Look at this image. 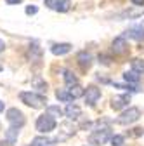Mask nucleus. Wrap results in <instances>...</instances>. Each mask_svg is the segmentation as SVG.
I'll return each mask as SVG.
<instances>
[{"label": "nucleus", "instance_id": "f257e3e1", "mask_svg": "<svg viewBox=\"0 0 144 146\" xmlns=\"http://www.w3.org/2000/svg\"><path fill=\"white\" fill-rule=\"evenodd\" d=\"M19 99L26 104V106H30V108H44L45 106V103H47V98L45 96H42V94H35V92H28V90H24V92H21L19 94Z\"/></svg>", "mask_w": 144, "mask_h": 146}, {"label": "nucleus", "instance_id": "f03ea898", "mask_svg": "<svg viewBox=\"0 0 144 146\" xmlns=\"http://www.w3.org/2000/svg\"><path fill=\"white\" fill-rule=\"evenodd\" d=\"M54 129H56V117H52L49 111L44 113V115H40L37 118V131L38 132L47 134V132H50Z\"/></svg>", "mask_w": 144, "mask_h": 146}, {"label": "nucleus", "instance_id": "7ed1b4c3", "mask_svg": "<svg viewBox=\"0 0 144 146\" xmlns=\"http://www.w3.org/2000/svg\"><path fill=\"white\" fill-rule=\"evenodd\" d=\"M139 118H141V110L135 108V106H130L129 110H125V111L116 118V123H120V125H130V123L137 122Z\"/></svg>", "mask_w": 144, "mask_h": 146}, {"label": "nucleus", "instance_id": "20e7f679", "mask_svg": "<svg viewBox=\"0 0 144 146\" xmlns=\"http://www.w3.org/2000/svg\"><path fill=\"white\" fill-rule=\"evenodd\" d=\"M108 139H111L110 129H99V131H96V132H92L90 136H89V143L94 144V146H101V144H104Z\"/></svg>", "mask_w": 144, "mask_h": 146}, {"label": "nucleus", "instance_id": "39448f33", "mask_svg": "<svg viewBox=\"0 0 144 146\" xmlns=\"http://www.w3.org/2000/svg\"><path fill=\"white\" fill-rule=\"evenodd\" d=\"M7 122L14 127H23L26 118H24L23 111H19L17 108H11V110H7Z\"/></svg>", "mask_w": 144, "mask_h": 146}, {"label": "nucleus", "instance_id": "423d86ee", "mask_svg": "<svg viewBox=\"0 0 144 146\" xmlns=\"http://www.w3.org/2000/svg\"><path fill=\"white\" fill-rule=\"evenodd\" d=\"M129 50V45H127V40H125V36H116L111 44V52L115 56H122Z\"/></svg>", "mask_w": 144, "mask_h": 146}, {"label": "nucleus", "instance_id": "0eeeda50", "mask_svg": "<svg viewBox=\"0 0 144 146\" xmlns=\"http://www.w3.org/2000/svg\"><path fill=\"white\" fill-rule=\"evenodd\" d=\"M99 98H101V89H97L96 85H89L85 89V103L89 106H94Z\"/></svg>", "mask_w": 144, "mask_h": 146}, {"label": "nucleus", "instance_id": "6e6552de", "mask_svg": "<svg viewBox=\"0 0 144 146\" xmlns=\"http://www.w3.org/2000/svg\"><path fill=\"white\" fill-rule=\"evenodd\" d=\"M77 61H78V64H80L83 70H89V68L92 66V54L87 52V50H82V52H78Z\"/></svg>", "mask_w": 144, "mask_h": 146}, {"label": "nucleus", "instance_id": "1a4fd4ad", "mask_svg": "<svg viewBox=\"0 0 144 146\" xmlns=\"http://www.w3.org/2000/svg\"><path fill=\"white\" fill-rule=\"evenodd\" d=\"M129 103H130V96H116L111 99V108L118 111V110L129 106Z\"/></svg>", "mask_w": 144, "mask_h": 146}, {"label": "nucleus", "instance_id": "9d476101", "mask_svg": "<svg viewBox=\"0 0 144 146\" xmlns=\"http://www.w3.org/2000/svg\"><path fill=\"white\" fill-rule=\"evenodd\" d=\"M61 134H59V137H57V141H63V139H68L69 136H73L75 132H77V129H75V125H71L69 122H64L63 125H61Z\"/></svg>", "mask_w": 144, "mask_h": 146}, {"label": "nucleus", "instance_id": "9b49d317", "mask_svg": "<svg viewBox=\"0 0 144 146\" xmlns=\"http://www.w3.org/2000/svg\"><path fill=\"white\" fill-rule=\"evenodd\" d=\"M127 35L130 38H135V40H142L144 38V25H135V26H130L127 30Z\"/></svg>", "mask_w": 144, "mask_h": 146}, {"label": "nucleus", "instance_id": "f8f14e48", "mask_svg": "<svg viewBox=\"0 0 144 146\" xmlns=\"http://www.w3.org/2000/svg\"><path fill=\"white\" fill-rule=\"evenodd\" d=\"M64 113H66V117H68L69 120H77V118L82 117V110H80V106H77V104H68L66 110H64Z\"/></svg>", "mask_w": 144, "mask_h": 146}, {"label": "nucleus", "instance_id": "ddd939ff", "mask_svg": "<svg viewBox=\"0 0 144 146\" xmlns=\"http://www.w3.org/2000/svg\"><path fill=\"white\" fill-rule=\"evenodd\" d=\"M69 50H71V44H54L50 47V52L54 56H64Z\"/></svg>", "mask_w": 144, "mask_h": 146}, {"label": "nucleus", "instance_id": "4468645a", "mask_svg": "<svg viewBox=\"0 0 144 146\" xmlns=\"http://www.w3.org/2000/svg\"><path fill=\"white\" fill-rule=\"evenodd\" d=\"M57 143V139H52V137H45V136H38L31 141V146H54Z\"/></svg>", "mask_w": 144, "mask_h": 146}, {"label": "nucleus", "instance_id": "2eb2a0df", "mask_svg": "<svg viewBox=\"0 0 144 146\" xmlns=\"http://www.w3.org/2000/svg\"><path fill=\"white\" fill-rule=\"evenodd\" d=\"M123 78H125V82L134 84V85H137V84L141 82V75H139V71H135V70H132V71H125V73H123Z\"/></svg>", "mask_w": 144, "mask_h": 146}, {"label": "nucleus", "instance_id": "dca6fc26", "mask_svg": "<svg viewBox=\"0 0 144 146\" xmlns=\"http://www.w3.org/2000/svg\"><path fill=\"white\" fill-rule=\"evenodd\" d=\"M69 94H71V98L73 99H78V98H82V96H85V89L82 87V85H78V84H75V85H69Z\"/></svg>", "mask_w": 144, "mask_h": 146}, {"label": "nucleus", "instance_id": "f3484780", "mask_svg": "<svg viewBox=\"0 0 144 146\" xmlns=\"http://www.w3.org/2000/svg\"><path fill=\"white\" fill-rule=\"evenodd\" d=\"M17 129H19V127H11V129H7L5 131V139L7 141H11V143H16L17 141V136H19V131H17Z\"/></svg>", "mask_w": 144, "mask_h": 146}, {"label": "nucleus", "instance_id": "a211bd4d", "mask_svg": "<svg viewBox=\"0 0 144 146\" xmlns=\"http://www.w3.org/2000/svg\"><path fill=\"white\" fill-rule=\"evenodd\" d=\"M56 98L59 99V101H63V103H69L71 99V94H69V90H64V89H57L56 90Z\"/></svg>", "mask_w": 144, "mask_h": 146}, {"label": "nucleus", "instance_id": "6ab92c4d", "mask_svg": "<svg viewBox=\"0 0 144 146\" xmlns=\"http://www.w3.org/2000/svg\"><path fill=\"white\" fill-rule=\"evenodd\" d=\"M64 82H66V85H75V84H78V78H77V75L73 71H69V70H64Z\"/></svg>", "mask_w": 144, "mask_h": 146}, {"label": "nucleus", "instance_id": "aec40b11", "mask_svg": "<svg viewBox=\"0 0 144 146\" xmlns=\"http://www.w3.org/2000/svg\"><path fill=\"white\" fill-rule=\"evenodd\" d=\"M130 66H132V70H135V71H139V73H144V59L134 58V59L130 61Z\"/></svg>", "mask_w": 144, "mask_h": 146}, {"label": "nucleus", "instance_id": "412c9836", "mask_svg": "<svg viewBox=\"0 0 144 146\" xmlns=\"http://www.w3.org/2000/svg\"><path fill=\"white\" fill-rule=\"evenodd\" d=\"M31 85L35 87V89H38V90H47V84H45V80H42L40 77H35L33 80H31Z\"/></svg>", "mask_w": 144, "mask_h": 146}, {"label": "nucleus", "instance_id": "4be33fe9", "mask_svg": "<svg viewBox=\"0 0 144 146\" xmlns=\"http://www.w3.org/2000/svg\"><path fill=\"white\" fill-rule=\"evenodd\" d=\"M47 111H49L52 117H56V118H57V117H59V118L63 117V110H61L59 106H54V104H52V106H49V108H47Z\"/></svg>", "mask_w": 144, "mask_h": 146}, {"label": "nucleus", "instance_id": "5701e85b", "mask_svg": "<svg viewBox=\"0 0 144 146\" xmlns=\"http://www.w3.org/2000/svg\"><path fill=\"white\" fill-rule=\"evenodd\" d=\"M111 146H122L123 144V141H125V137L123 136H120V134H116V136H111Z\"/></svg>", "mask_w": 144, "mask_h": 146}, {"label": "nucleus", "instance_id": "b1692460", "mask_svg": "<svg viewBox=\"0 0 144 146\" xmlns=\"http://www.w3.org/2000/svg\"><path fill=\"white\" fill-rule=\"evenodd\" d=\"M69 5H71V2L69 0H61V4L57 5V12H66V11H69Z\"/></svg>", "mask_w": 144, "mask_h": 146}, {"label": "nucleus", "instance_id": "393cba45", "mask_svg": "<svg viewBox=\"0 0 144 146\" xmlns=\"http://www.w3.org/2000/svg\"><path fill=\"white\" fill-rule=\"evenodd\" d=\"M59 4H61V0H45V5H47L49 9H54V11L57 9Z\"/></svg>", "mask_w": 144, "mask_h": 146}, {"label": "nucleus", "instance_id": "a878e982", "mask_svg": "<svg viewBox=\"0 0 144 146\" xmlns=\"http://www.w3.org/2000/svg\"><path fill=\"white\" fill-rule=\"evenodd\" d=\"M37 12H38V7H35V5H28V7H26V14H28V16L37 14Z\"/></svg>", "mask_w": 144, "mask_h": 146}, {"label": "nucleus", "instance_id": "bb28decb", "mask_svg": "<svg viewBox=\"0 0 144 146\" xmlns=\"http://www.w3.org/2000/svg\"><path fill=\"white\" fill-rule=\"evenodd\" d=\"M99 63H102V64H106V66H108V64L111 63V59L108 58V56H104V54H102V56H99Z\"/></svg>", "mask_w": 144, "mask_h": 146}, {"label": "nucleus", "instance_id": "cd10ccee", "mask_svg": "<svg viewBox=\"0 0 144 146\" xmlns=\"http://www.w3.org/2000/svg\"><path fill=\"white\" fill-rule=\"evenodd\" d=\"M142 134V129L141 127H135V129H132V132H130V136H134V137H139Z\"/></svg>", "mask_w": 144, "mask_h": 146}, {"label": "nucleus", "instance_id": "c85d7f7f", "mask_svg": "<svg viewBox=\"0 0 144 146\" xmlns=\"http://www.w3.org/2000/svg\"><path fill=\"white\" fill-rule=\"evenodd\" d=\"M5 2H7L9 5H16V4H21L23 0H5Z\"/></svg>", "mask_w": 144, "mask_h": 146}, {"label": "nucleus", "instance_id": "c756f323", "mask_svg": "<svg viewBox=\"0 0 144 146\" xmlns=\"http://www.w3.org/2000/svg\"><path fill=\"white\" fill-rule=\"evenodd\" d=\"M0 146H14V143H11V141H0Z\"/></svg>", "mask_w": 144, "mask_h": 146}, {"label": "nucleus", "instance_id": "7c9ffc66", "mask_svg": "<svg viewBox=\"0 0 144 146\" xmlns=\"http://www.w3.org/2000/svg\"><path fill=\"white\" fill-rule=\"evenodd\" d=\"M130 2H132L134 5H139V7H141V5H144V0H130Z\"/></svg>", "mask_w": 144, "mask_h": 146}, {"label": "nucleus", "instance_id": "2f4dec72", "mask_svg": "<svg viewBox=\"0 0 144 146\" xmlns=\"http://www.w3.org/2000/svg\"><path fill=\"white\" fill-rule=\"evenodd\" d=\"M4 49H5V44H4V40H0V52H4Z\"/></svg>", "mask_w": 144, "mask_h": 146}, {"label": "nucleus", "instance_id": "473e14b6", "mask_svg": "<svg viewBox=\"0 0 144 146\" xmlns=\"http://www.w3.org/2000/svg\"><path fill=\"white\" fill-rule=\"evenodd\" d=\"M4 108H5V104H4L2 101H0V111H4Z\"/></svg>", "mask_w": 144, "mask_h": 146}, {"label": "nucleus", "instance_id": "72a5a7b5", "mask_svg": "<svg viewBox=\"0 0 144 146\" xmlns=\"http://www.w3.org/2000/svg\"><path fill=\"white\" fill-rule=\"evenodd\" d=\"M2 70H4V66H2V64H0V71H2Z\"/></svg>", "mask_w": 144, "mask_h": 146}]
</instances>
